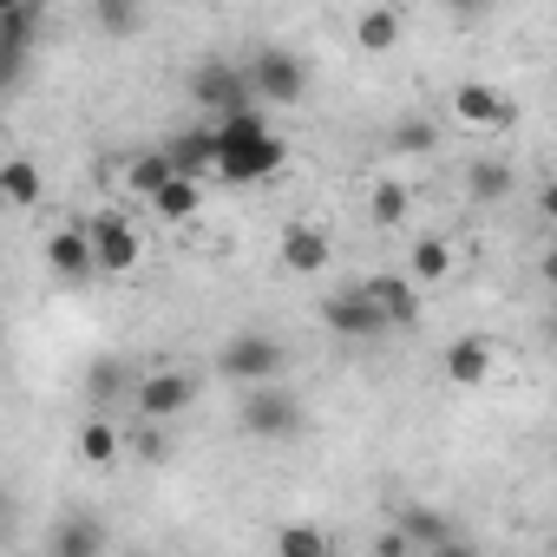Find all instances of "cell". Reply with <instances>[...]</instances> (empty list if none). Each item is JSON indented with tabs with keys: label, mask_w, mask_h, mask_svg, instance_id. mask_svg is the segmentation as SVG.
<instances>
[{
	"label": "cell",
	"mask_w": 557,
	"mask_h": 557,
	"mask_svg": "<svg viewBox=\"0 0 557 557\" xmlns=\"http://www.w3.org/2000/svg\"><path fill=\"white\" fill-rule=\"evenodd\" d=\"M210 138H216V177H223V184H262V177H275V171L289 164V145L269 132L262 112L216 119Z\"/></svg>",
	"instance_id": "1"
},
{
	"label": "cell",
	"mask_w": 557,
	"mask_h": 557,
	"mask_svg": "<svg viewBox=\"0 0 557 557\" xmlns=\"http://www.w3.org/2000/svg\"><path fill=\"white\" fill-rule=\"evenodd\" d=\"M289 368V355H283V342L275 335H230L223 342V355H216V374L223 381H236V387H275V374Z\"/></svg>",
	"instance_id": "2"
},
{
	"label": "cell",
	"mask_w": 557,
	"mask_h": 557,
	"mask_svg": "<svg viewBox=\"0 0 557 557\" xmlns=\"http://www.w3.org/2000/svg\"><path fill=\"white\" fill-rule=\"evenodd\" d=\"M236 426H243L249 440H296V433L309 426V407H302L289 387H249Z\"/></svg>",
	"instance_id": "3"
},
{
	"label": "cell",
	"mask_w": 557,
	"mask_h": 557,
	"mask_svg": "<svg viewBox=\"0 0 557 557\" xmlns=\"http://www.w3.org/2000/svg\"><path fill=\"white\" fill-rule=\"evenodd\" d=\"M132 407H138V420H145V426H171L177 413H190V407H197V381H190L184 368H151V374H138Z\"/></svg>",
	"instance_id": "4"
},
{
	"label": "cell",
	"mask_w": 557,
	"mask_h": 557,
	"mask_svg": "<svg viewBox=\"0 0 557 557\" xmlns=\"http://www.w3.org/2000/svg\"><path fill=\"white\" fill-rule=\"evenodd\" d=\"M190 106H203V112H216V119L256 112L249 79H243V66H230V60H203V66L190 73Z\"/></svg>",
	"instance_id": "5"
},
{
	"label": "cell",
	"mask_w": 557,
	"mask_h": 557,
	"mask_svg": "<svg viewBox=\"0 0 557 557\" xmlns=\"http://www.w3.org/2000/svg\"><path fill=\"white\" fill-rule=\"evenodd\" d=\"M243 79H249V99H262V106H296V99L309 92V66H302L296 53H275V47L256 53Z\"/></svg>",
	"instance_id": "6"
},
{
	"label": "cell",
	"mask_w": 557,
	"mask_h": 557,
	"mask_svg": "<svg viewBox=\"0 0 557 557\" xmlns=\"http://www.w3.org/2000/svg\"><path fill=\"white\" fill-rule=\"evenodd\" d=\"M86 249H92V269H99V275H132V269H138V230H132L125 216L86 223Z\"/></svg>",
	"instance_id": "7"
},
{
	"label": "cell",
	"mask_w": 557,
	"mask_h": 557,
	"mask_svg": "<svg viewBox=\"0 0 557 557\" xmlns=\"http://www.w3.org/2000/svg\"><path fill=\"white\" fill-rule=\"evenodd\" d=\"M453 119H459V125H472V132H505V125L518 119V106H511L498 86L466 79V86H453Z\"/></svg>",
	"instance_id": "8"
},
{
	"label": "cell",
	"mask_w": 557,
	"mask_h": 557,
	"mask_svg": "<svg viewBox=\"0 0 557 557\" xmlns=\"http://www.w3.org/2000/svg\"><path fill=\"white\" fill-rule=\"evenodd\" d=\"M322 322H329L335 335H348V342H381V335H387V322L374 315V302H368L361 289L329 296V302H322Z\"/></svg>",
	"instance_id": "9"
},
{
	"label": "cell",
	"mask_w": 557,
	"mask_h": 557,
	"mask_svg": "<svg viewBox=\"0 0 557 557\" xmlns=\"http://www.w3.org/2000/svg\"><path fill=\"white\" fill-rule=\"evenodd\" d=\"M361 296L374 302V315L387 329H413L420 322V289L407 283V275H374V283H361Z\"/></svg>",
	"instance_id": "10"
},
{
	"label": "cell",
	"mask_w": 557,
	"mask_h": 557,
	"mask_svg": "<svg viewBox=\"0 0 557 557\" xmlns=\"http://www.w3.org/2000/svg\"><path fill=\"white\" fill-rule=\"evenodd\" d=\"M164 158H171V177H184V184L210 177V171H216V138H210V125H190V132H177V138L164 145Z\"/></svg>",
	"instance_id": "11"
},
{
	"label": "cell",
	"mask_w": 557,
	"mask_h": 557,
	"mask_svg": "<svg viewBox=\"0 0 557 557\" xmlns=\"http://www.w3.org/2000/svg\"><path fill=\"white\" fill-rule=\"evenodd\" d=\"M329 256H335V243L315 223H289L283 230V269L289 275H315V269H329Z\"/></svg>",
	"instance_id": "12"
},
{
	"label": "cell",
	"mask_w": 557,
	"mask_h": 557,
	"mask_svg": "<svg viewBox=\"0 0 557 557\" xmlns=\"http://www.w3.org/2000/svg\"><path fill=\"white\" fill-rule=\"evenodd\" d=\"M492 361H498L492 342H485V335H466V342L446 348V381H453V387H479V381L492 374Z\"/></svg>",
	"instance_id": "13"
},
{
	"label": "cell",
	"mask_w": 557,
	"mask_h": 557,
	"mask_svg": "<svg viewBox=\"0 0 557 557\" xmlns=\"http://www.w3.org/2000/svg\"><path fill=\"white\" fill-rule=\"evenodd\" d=\"M40 197H47V177H40V164H34V158H8V164H0V203L34 210Z\"/></svg>",
	"instance_id": "14"
},
{
	"label": "cell",
	"mask_w": 557,
	"mask_h": 557,
	"mask_svg": "<svg viewBox=\"0 0 557 557\" xmlns=\"http://www.w3.org/2000/svg\"><path fill=\"white\" fill-rule=\"evenodd\" d=\"M40 8L34 0H0V53H27L34 47V34H40Z\"/></svg>",
	"instance_id": "15"
},
{
	"label": "cell",
	"mask_w": 557,
	"mask_h": 557,
	"mask_svg": "<svg viewBox=\"0 0 557 557\" xmlns=\"http://www.w3.org/2000/svg\"><path fill=\"white\" fill-rule=\"evenodd\" d=\"M446 275H453V243L446 236H420L413 256H407V283L420 289V283H446Z\"/></svg>",
	"instance_id": "16"
},
{
	"label": "cell",
	"mask_w": 557,
	"mask_h": 557,
	"mask_svg": "<svg viewBox=\"0 0 557 557\" xmlns=\"http://www.w3.org/2000/svg\"><path fill=\"white\" fill-rule=\"evenodd\" d=\"M400 34H407V14H400V8H368V14L355 21L361 53H387V47H400Z\"/></svg>",
	"instance_id": "17"
},
{
	"label": "cell",
	"mask_w": 557,
	"mask_h": 557,
	"mask_svg": "<svg viewBox=\"0 0 557 557\" xmlns=\"http://www.w3.org/2000/svg\"><path fill=\"white\" fill-rule=\"evenodd\" d=\"M394 531H400L407 544H426V550H433V544H453V518L433 511V505H407V511L394 518Z\"/></svg>",
	"instance_id": "18"
},
{
	"label": "cell",
	"mask_w": 557,
	"mask_h": 557,
	"mask_svg": "<svg viewBox=\"0 0 557 557\" xmlns=\"http://www.w3.org/2000/svg\"><path fill=\"white\" fill-rule=\"evenodd\" d=\"M47 262H53V275H66V283H86V275H92L86 230H60V236L47 243Z\"/></svg>",
	"instance_id": "19"
},
{
	"label": "cell",
	"mask_w": 557,
	"mask_h": 557,
	"mask_svg": "<svg viewBox=\"0 0 557 557\" xmlns=\"http://www.w3.org/2000/svg\"><path fill=\"white\" fill-rule=\"evenodd\" d=\"M53 557H106V524L99 518H66L53 531Z\"/></svg>",
	"instance_id": "20"
},
{
	"label": "cell",
	"mask_w": 557,
	"mask_h": 557,
	"mask_svg": "<svg viewBox=\"0 0 557 557\" xmlns=\"http://www.w3.org/2000/svg\"><path fill=\"white\" fill-rule=\"evenodd\" d=\"M466 190H472V203H505L511 197V164L505 158H472Z\"/></svg>",
	"instance_id": "21"
},
{
	"label": "cell",
	"mask_w": 557,
	"mask_h": 557,
	"mask_svg": "<svg viewBox=\"0 0 557 557\" xmlns=\"http://www.w3.org/2000/svg\"><path fill=\"white\" fill-rule=\"evenodd\" d=\"M368 216H374L381 230L407 223V216H413V190H407L400 177H381V184H374V197H368Z\"/></svg>",
	"instance_id": "22"
},
{
	"label": "cell",
	"mask_w": 557,
	"mask_h": 557,
	"mask_svg": "<svg viewBox=\"0 0 557 557\" xmlns=\"http://www.w3.org/2000/svg\"><path fill=\"white\" fill-rule=\"evenodd\" d=\"M125 184H132V190H138V197L151 203V197H158V190L171 184V158H164V151H138V158L125 164Z\"/></svg>",
	"instance_id": "23"
},
{
	"label": "cell",
	"mask_w": 557,
	"mask_h": 557,
	"mask_svg": "<svg viewBox=\"0 0 557 557\" xmlns=\"http://www.w3.org/2000/svg\"><path fill=\"white\" fill-rule=\"evenodd\" d=\"M151 210H158L164 223H190V216L203 210V190H197V184H184V177H171V184L151 197Z\"/></svg>",
	"instance_id": "24"
},
{
	"label": "cell",
	"mask_w": 557,
	"mask_h": 557,
	"mask_svg": "<svg viewBox=\"0 0 557 557\" xmlns=\"http://www.w3.org/2000/svg\"><path fill=\"white\" fill-rule=\"evenodd\" d=\"M275 557H329L322 524H283L275 531Z\"/></svg>",
	"instance_id": "25"
},
{
	"label": "cell",
	"mask_w": 557,
	"mask_h": 557,
	"mask_svg": "<svg viewBox=\"0 0 557 557\" xmlns=\"http://www.w3.org/2000/svg\"><path fill=\"white\" fill-rule=\"evenodd\" d=\"M79 459H86V466H112V459H119L112 420H86V426H79Z\"/></svg>",
	"instance_id": "26"
},
{
	"label": "cell",
	"mask_w": 557,
	"mask_h": 557,
	"mask_svg": "<svg viewBox=\"0 0 557 557\" xmlns=\"http://www.w3.org/2000/svg\"><path fill=\"white\" fill-rule=\"evenodd\" d=\"M92 21L106 27V34H145V8H132V0H99V8H92Z\"/></svg>",
	"instance_id": "27"
},
{
	"label": "cell",
	"mask_w": 557,
	"mask_h": 557,
	"mask_svg": "<svg viewBox=\"0 0 557 557\" xmlns=\"http://www.w3.org/2000/svg\"><path fill=\"white\" fill-rule=\"evenodd\" d=\"M387 145H394V158H426V151L440 145V132H433L426 119H407V125H394V138H387Z\"/></svg>",
	"instance_id": "28"
},
{
	"label": "cell",
	"mask_w": 557,
	"mask_h": 557,
	"mask_svg": "<svg viewBox=\"0 0 557 557\" xmlns=\"http://www.w3.org/2000/svg\"><path fill=\"white\" fill-rule=\"evenodd\" d=\"M86 387H92V400H112V394L125 387V368H119V361H92V374H86Z\"/></svg>",
	"instance_id": "29"
},
{
	"label": "cell",
	"mask_w": 557,
	"mask_h": 557,
	"mask_svg": "<svg viewBox=\"0 0 557 557\" xmlns=\"http://www.w3.org/2000/svg\"><path fill=\"white\" fill-rule=\"evenodd\" d=\"M21 73H27V53H0V92H8Z\"/></svg>",
	"instance_id": "30"
},
{
	"label": "cell",
	"mask_w": 557,
	"mask_h": 557,
	"mask_svg": "<svg viewBox=\"0 0 557 557\" xmlns=\"http://www.w3.org/2000/svg\"><path fill=\"white\" fill-rule=\"evenodd\" d=\"M138 453H145V459H164V426H145V433H138Z\"/></svg>",
	"instance_id": "31"
},
{
	"label": "cell",
	"mask_w": 557,
	"mask_h": 557,
	"mask_svg": "<svg viewBox=\"0 0 557 557\" xmlns=\"http://www.w3.org/2000/svg\"><path fill=\"white\" fill-rule=\"evenodd\" d=\"M374 557H407V537H400V531H381V544H374Z\"/></svg>",
	"instance_id": "32"
},
{
	"label": "cell",
	"mask_w": 557,
	"mask_h": 557,
	"mask_svg": "<svg viewBox=\"0 0 557 557\" xmlns=\"http://www.w3.org/2000/svg\"><path fill=\"white\" fill-rule=\"evenodd\" d=\"M426 557H479V550H472V544H466V537H453V544H433V550H426Z\"/></svg>",
	"instance_id": "33"
},
{
	"label": "cell",
	"mask_w": 557,
	"mask_h": 557,
	"mask_svg": "<svg viewBox=\"0 0 557 557\" xmlns=\"http://www.w3.org/2000/svg\"><path fill=\"white\" fill-rule=\"evenodd\" d=\"M0 537H8V511H0Z\"/></svg>",
	"instance_id": "34"
}]
</instances>
